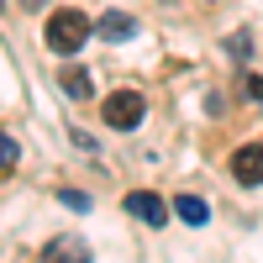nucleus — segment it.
<instances>
[{
    "mask_svg": "<svg viewBox=\"0 0 263 263\" xmlns=\"http://www.w3.org/2000/svg\"><path fill=\"white\" fill-rule=\"evenodd\" d=\"M95 32V21L84 16V11H74V6H63V11H53L48 16V27H42V42L58 53V58H74L79 48H84V37Z\"/></svg>",
    "mask_w": 263,
    "mask_h": 263,
    "instance_id": "obj_1",
    "label": "nucleus"
},
{
    "mask_svg": "<svg viewBox=\"0 0 263 263\" xmlns=\"http://www.w3.org/2000/svg\"><path fill=\"white\" fill-rule=\"evenodd\" d=\"M142 116H147L142 90H111V95H105V126H111V132H132V126H142Z\"/></svg>",
    "mask_w": 263,
    "mask_h": 263,
    "instance_id": "obj_2",
    "label": "nucleus"
},
{
    "mask_svg": "<svg viewBox=\"0 0 263 263\" xmlns=\"http://www.w3.org/2000/svg\"><path fill=\"white\" fill-rule=\"evenodd\" d=\"M121 205H126V216H132V221H142V227H163V221H168V205H163L153 190H132Z\"/></svg>",
    "mask_w": 263,
    "mask_h": 263,
    "instance_id": "obj_3",
    "label": "nucleus"
},
{
    "mask_svg": "<svg viewBox=\"0 0 263 263\" xmlns=\"http://www.w3.org/2000/svg\"><path fill=\"white\" fill-rule=\"evenodd\" d=\"M232 179L237 184H263V142H248V147H237L232 153Z\"/></svg>",
    "mask_w": 263,
    "mask_h": 263,
    "instance_id": "obj_4",
    "label": "nucleus"
},
{
    "mask_svg": "<svg viewBox=\"0 0 263 263\" xmlns=\"http://www.w3.org/2000/svg\"><path fill=\"white\" fill-rule=\"evenodd\" d=\"M95 32H100L105 42H132V37H137V21H132L126 11H105V16L95 21Z\"/></svg>",
    "mask_w": 263,
    "mask_h": 263,
    "instance_id": "obj_5",
    "label": "nucleus"
},
{
    "mask_svg": "<svg viewBox=\"0 0 263 263\" xmlns=\"http://www.w3.org/2000/svg\"><path fill=\"white\" fill-rule=\"evenodd\" d=\"M174 216H179L184 227H205L211 221V205L200 200V195H179V200H174Z\"/></svg>",
    "mask_w": 263,
    "mask_h": 263,
    "instance_id": "obj_6",
    "label": "nucleus"
},
{
    "mask_svg": "<svg viewBox=\"0 0 263 263\" xmlns=\"http://www.w3.org/2000/svg\"><path fill=\"white\" fill-rule=\"evenodd\" d=\"M58 90L69 95V100H90V90H95V79L84 74V69H63V79H58Z\"/></svg>",
    "mask_w": 263,
    "mask_h": 263,
    "instance_id": "obj_7",
    "label": "nucleus"
},
{
    "mask_svg": "<svg viewBox=\"0 0 263 263\" xmlns=\"http://www.w3.org/2000/svg\"><path fill=\"white\" fill-rule=\"evenodd\" d=\"M48 258H90V248L79 237H58V242H48Z\"/></svg>",
    "mask_w": 263,
    "mask_h": 263,
    "instance_id": "obj_8",
    "label": "nucleus"
},
{
    "mask_svg": "<svg viewBox=\"0 0 263 263\" xmlns=\"http://www.w3.org/2000/svg\"><path fill=\"white\" fill-rule=\"evenodd\" d=\"M21 163V147H16V137H11V132H0V174H6V168H16Z\"/></svg>",
    "mask_w": 263,
    "mask_h": 263,
    "instance_id": "obj_9",
    "label": "nucleus"
},
{
    "mask_svg": "<svg viewBox=\"0 0 263 263\" xmlns=\"http://www.w3.org/2000/svg\"><path fill=\"white\" fill-rule=\"evenodd\" d=\"M63 205H74V211H90V195H79V190H63Z\"/></svg>",
    "mask_w": 263,
    "mask_h": 263,
    "instance_id": "obj_10",
    "label": "nucleus"
},
{
    "mask_svg": "<svg viewBox=\"0 0 263 263\" xmlns=\"http://www.w3.org/2000/svg\"><path fill=\"white\" fill-rule=\"evenodd\" d=\"M227 53H232V58H248V32H237V37L227 42Z\"/></svg>",
    "mask_w": 263,
    "mask_h": 263,
    "instance_id": "obj_11",
    "label": "nucleus"
},
{
    "mask_svg": "<svg viewBox=\"0 0 263 263\" xmlns=\"http://www.w3.org/2000/svg\"><path fill=\"white\" fill-rule=\"evenodd\" d=\"M248 95H253V100H263V79H248Z\"/></svg>",
    "mask_w": 263,
    "mask_h": 263,
    "instance_id": "obj_12",
    "label": "nucleus"
},
{
    "mask_svg": "<svg viewBox=\"0 0 263 263\" xmlns=\"http://www.w3.org/2000/svg\"><path fill=\"white\" fill-rule=\"evenodd\" d=\"M42 6H48V0H21V11H42Z\"/></svg>",
    "mask_w": 263,
    "mask_h": 263,
    "instance_id": "obj_13",
    "label": "nucleus"
},
{
    "mask_svg": "<svg viewBox=\"0 0 263 263\" xmlns=\"http://www.w3.org/2000/svg\"><path fill=\"white\" fill-rule=\"evenodd\" d=\"M0 11H6V6H0Z\"/></svg>",
    "mask_w": 263,
    "mask_h": 263,
    "instance_id": "obj_14",
    "label": "nucleus"
}]
</instances>
